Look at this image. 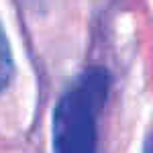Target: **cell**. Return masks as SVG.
Returning a JSON list of instances; mask_svg holds the SVG:
<instances>
[{
	"label": "cell",
	"instance_id": "7a4b0ae2",
	"mask_svg": "<svg viewBox=\"0 0 153 153\" xmlns=\"http://www.w3.org/2000/svg\"><path fill=\"white\" fill-rule=\"evenodd\" d=\"M12 76H14V57H12L8 35H6L4 25L0 21V94L10 86Z\"/></svg>",
	"mask_w": 153,
	"mask_h": 153
},
{
	"label": "cell",
	"instance_id": "3957f363",
	"mask_svg": "<svg viewBox=\"0 0 153 153\" xmlns=\"http://www.w3.org/2000/svg\"><path fill=\"white\" fill-rule=\"evenodd\" d=\"M141 153H153V129H151V133L147 135L145 143H143V151Z\"/></svg>",
	"mask_w": 153,
	"mask_h": 153
},
{
	"label": "cell",
	"instance_id": "6da1fadb",
	"mask_svg": "<svg viewBox=\"0 0 153 153\" xmlns=\"http://www.w3.org/2000/svg\"><path fill=\"white\" fill-rule=\"evenodd\" d=\"M110 71L90 65L53 108V153H100V120L110 96Z\"/></svg>",
	"mask_w": 153,
	"mask_h": 153
}]
</instances>
